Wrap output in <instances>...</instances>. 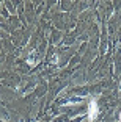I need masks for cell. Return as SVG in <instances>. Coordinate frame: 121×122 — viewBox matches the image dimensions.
Wrapping results in <instances>:
<instances>
[{
    "label": "cell",
    "instance_id": "cell-2",
    "mask_svg": "<svg viewBox=\"0 0 121 122\" xmlns=\"http://www.w3.org/2000/svg\"><path fill=\"white\" fill-rule=\"evenodd\" d=\"M118 119H120V122H121V111H120V116H118Z\"/></svg>",
    "mask_w": 121,
    "mask_h": 122
},
{
    "label": "cell",
    "instance_id": "cell-1",
    "mask_svg": "<svg viewBox=\"0 0 121 122\" xmlns=\"http://www.w3.org/2000/svg\"><path fill=\"white\" fill-rule=\"evenodd\" d=\"M98 114H99L98 102H96V99H91V102H90V105H88V121L94 122V119L98 117Z\"/></svg>",
    "mask_w": 121,
    "mask_h": 122
},
{
    "label": "cell",
    "instance_id": "cell-3",
    "mask_svg": "<svg viewBox=\"0 0 121 122\" xmlns=\"http://www.w3.org/2000/svg\"><path fill=\"white\" fill-rule=\"evenodd\" d=\"M120 91H121V85H120Z\"/></svg>",
    "mask_w": 121,
    "mask_h": 122
}]
</instances>
